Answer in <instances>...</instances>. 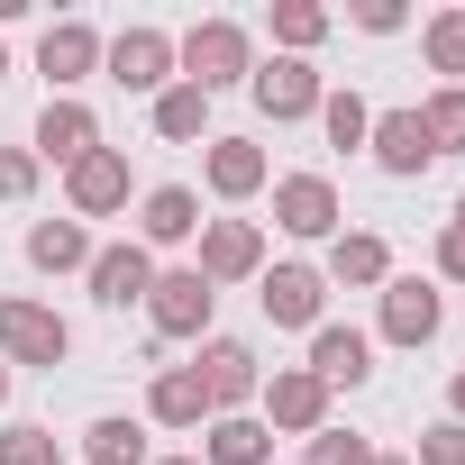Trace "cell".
<instances>
[{
    "label": "cell",
    "instance_id": "836d02e7",
    "mask_svg": "<svg viewBox=\"0 0 465 465\" xmlns=\"http://www.w3.org/2000/svg\"><path fill=\"white\" fill-rule=\"evenodd\" d=\"M356 28H365V37H401L411 10H401V0H356Z\"/></svg>",
    "mask_w": 465,
    "mask_h": 465
},
{
    "label": "cell",
    "instance_id": "5b68a950",
    "mask_svg": "<svg viewBox=\"0 0 465 465\" xmlns=\"http://www.w3.org/2000/svg\"><path fill=\"white\" fill-rule=\"evenodd\" d=\"M210 311H219V292H210L192 265H173V274L146 283V329H155V338H210Z\"/></svg>",
    "mask_w": 465,
    "mask_h": 465
},
{
    "label": "cell",
    "instance_id": "8d00e7d4",
    "mask_svg": "<svg viewBox=\"0 0 465 465\" xmlns=\"http://www.w3.org/2000/svg\"><path fill=\"white\" fill-rule=\"evenodd\" d=\"M0 411H10V365H0Z\"/></svg>",
    "mask_w": 465,
    "mask_h": 465
},
{
    "label": "cell",
    "instance_id": "74e56055",
    "mask_svg": "<svg viewBox=\"0 0 465 465\" xmlns=\"http://www.w3.org/2000/svg\"><path fill=\"white\" fill-rule=\"evenodd\" d=\"M155 465H201V456H155Z\"/></svg>",
    "mask_w": 465,
    "mask_h": 465
},
{
    "label": "cell",
    "instance_id": "f35d334b",
    "mask_svg": "<svg viewBox=\"0 0 465 465\" xmlns=\"http://www.w3.org/2000/svg\"><path fill=\"white\" fill-rule=\"evenodd\" d=\"M0 83H10V46H0Z\"/></svg>",
    "mask_w": 465,
    "mask_h": 465
},
{
    "label": "cell",
    "instance_id": "8992f818",
    "mask_svg": "<svg viewBox=\"0 0 465 465\" xmlns=\"http://www.w3.org/2000/svg\"><path fill=\"white\" fill-rule=\"evenodd\" d=\"M256 420H265V429H292V438H320V429H329V383H320L311 365H283V374H265Z\"/></svg>",
    "mask_w": 465,
    "mask_h": 465
},
{
    "label": "cell",
    "instance_id": "3957f363",
    "mask_svg": "<svg viewBox=\"0 0 465 465\" xmlns=\"http://www.w3.org/2000/svg\"><path fill=\"white\" fill-rule=\"evenodd\" d=\"M74 356V329L46 311V302H0V365H64Z\"/></svg>",
    "mask_w": 465,
    "mask_h": 465
},
{
    "label": "cell",
    "instance_id": "e0dca14e",
    "mask_svg": "<svg viewBox=\"0 0 465 465\" xmlns=\"http://www.w3.org/2000/svg\"><path fill=\"white\" fill-rule=\"evenodd\" d=\"M201 173H210V192H219V201H256V192L274 183V164H265V146H256V137H210Z\"/></svg>",
    "mask_w": 465,
    "mask_h": 465
},
{
    "label": "cell",
    "instance_id": "d6986e66",
    "mask_svg": "<svg viewBox=\"0 0 465 465\" xmlns=\"http://www.w3.org/2000/svg\"><path fill=\"white\" fill-rule=\"evenodd\" d=\"M311 374H320L329 392H338V383H365V374H374V338L347 329V320H320V329H311Z\"/></svg>",
    "mask_w": 465,
    "mask_h": 465
},
{
    "label": "cell",
    "instance_id": "d590c367",
    "mask_svg": "<svg viewBox=\"0 0 465 465\" xmlns=\"http://www.w3.org/2000/svg\"><path fill=\"white\" fill-rule=\"evenodd\" d=\"M447 420H465V365L447 374Z\"/></svg>",
    "mask_w": 465,
    "mask_h": 465
},
{
    "label": "cell",
    "instance_id": "2e32d148",
    "mask_svg": "<svg viewBox=\"0 0 465 465\" xmlns=\"http://www.w3.org/2000/svg\"><path fill=\"white\" fill-rule=\"evenodd\" d=\"M438 320H447V311H438V292H429L420 274H392V283H383V320H374V329H383L392 347H429Z\"/></svg>",
    "mask_w": 465,
    "mask_h": 465
},
{
    "label": "cell",
    "instance_id": "4316f807",
    "mask_svg": "<svg viewBox=\"0 0 465 465\" xmlns=\"http://www.w3.org/2000/svg\"><path fill=\"white\" fill-rule=\"evenodd\" d=\"M265 28H274L283 55H311V46L329 37V10H320V0H274V19H265Z\"/></svg>",
    "mask_w": 465,
    "mask_h": 465
},
{
    "label": "cell",
    "instance_id": "52a82bcc",
    "mask_svg": "<svg viewBox=\"0 0 465 465\" xmlns=\"http://www.w3.org/2000/svg\"><path fill=\"white\" fill-rule=\"evenodd\" d=\"M37 74H46V101H74V83L101 74V28L92 19H55L37 37Z\"/></svg>",
    "mask_w": 465,
    "mask_h": 465
},
{
    "label": "cell",
    "instance_id": "6da1fadb",
    "mask_svg": "<svg viewBox=\"0 0 465 465\" xmlns=\"http://www.w3.org/2000/svg\"><path fill=\"white\" fill-rule=\"evenodd\" d=\"M256 74V46H247V28L238 19H192L183 37H173V83H192V92H228V83H247Z\"/></svg>",
    "mask_w": 465,
    "mask_h": 465
},
{
    "label": "cell",
    "instance_id": "603a6c76",
    "mask_svg": "<svg viewBox=\"0 0 465 465\" xmlns=\"http://www.w3.org/2000/svg\"><path fill=\"white\" fill-rule=\"evenodd\" d=\"M28 265L37 274H83L92 265V228L83 219H37L28 228Z\"/></svg>",
    "mask_w": 465,
    "mask_h": 465
},
{
    "label": "cell",
    "instance_id": "d4e9b609",
    "mask_svg": "<svg viewBox=\"0 0 465 465\" xmlns=\"http://www.w3.org/2000/svg\"><path fill=\"white\" fill-rule=\"evenodd\" d=\"M83 465H155V456H146V429L110 411V420H92V429H83Z\"/></svg>",
    "mask_w": 465,
    "mask_h": 465
},
{
    "label": "cell",
    "instance_id": "1f68e13d",
    "mask_svg": "<svg viewBox=\"0 0 465 465\" xmlns=\"http://www.w3.org/2000/svg\"><path fill=\"white\" fill-rule=\"evenodd\" d=\"M411 465H465V420H438V429H420Z\"/></svg>",
    "mask_w": 465,
    "mask_h": 465
},
{
    "label": "cell",
    "instance_id": "7c38bea8",
    "mask_svg": "<svg viewBox=\"0 0 465 465\" xmlns=\"http://www.w3.org/2000/svg\"><path fill=\"white\" fill-rule=\"evenodd\" d=\"M83 283H92V302H101V311H128V302H146V283H155V256H146L137 238H119V247H92Z\"/></svg>",
    "mask_w": 465,
    "mask_h": 465
},
{
    "label": "cell",
    "instance_id": "d6a6232c",
    "mask_svg": "<svg viewBox=\"0 0 465 465\" xmlns=\"http://www.w3.org/2000/svg\"><path fill=\"white\" fill-rule=\"evenodd\" d=\"M37 192V155L28 146H0V201H28Z\"/></svg>",
    "mask_w": 465,
    "mask_h": 465
},
{
    "label": "cell",
    "instance_id": "4fadbf2b",
    "mask_svg": "<svg viewBox=\"0 0 465 465\" xmlns=\"http://www.w3.org/2000/svg\"><path fill=\"white\" fill-rule=\"evenodd\" d=\"M92 146H101V119H92L83 101H46V110H37V137H28L37 164H64V173H74Z\"/></svg>",
    "mask_w": 465,
    "mask_h": 465
},
{
    "label": "cell",
    "instance_id": "8fae6325",
    "mask_svg": "<svg viewBox=\"0 0 465 465\" xmlns=\"http://www.w3.org/2000/svg\"><path fill=\"white\" fill-rule=\"evenodd\" d=\"M274 228L283 238H338V183L329 173H283L274 183Z\"/></svg>",
    "mask_w": 465,
    "mask_h": 465
},
{
    "label": "cell",
    "instance_id": "5bb4252c",
    "mask_svg": "<svg viewBox=\"0 0 465 465\" xmlns=\"http://www.w3.org/2000/svg\"><path fill=\"white\" fill-rule=\"evenodd\" d=\"M374 164L392 173V183H420L429 164H438V146H429V128H420V110H374Z\"/></svg>",
    "mask_w": 465,
    "mask_h": 465
},
{
    "label": "cell",
    "instance_id": "f1b7e54d",
    "mask_svg": "<svg viewBox=\"0 0 465 465\" xmlns=\"http://www.w3.org/2000/svg\"><path fill=\"white\" fill-rule=\"evenodd\" d=\"M0 465H64V438L37 429V420H10L0 429Z\"/></svg>",
    "mask_w": 465,
    "mask_h": 465
},
{
    "label": "cell",
    "instance_id": "9a60e30c",
    "mask_svg": "<svg viewBox=\"0 0 465 465\" xmlns=\"http://www.w3.org/2000/svg\"><path fill=\"white\" fill-rule=\"evenodd\" d=\"M64 201H74V219H110V210H128V155H119V146H92V155L64 173Z\"/></svg>",
    "mask_w": 465,
    "mask_h": 465
},
{
    "label": "cell",
    "instance_id": "ac0fdd59",
    "mask_svg": "<svg viewBox=\"0 0 465 465\" xmlns=\"http://www.w3.org/2000/svg\"><path fill=\"white\" fill-rule=\"evenodd\" d=\"M183 238H201V192H183V183H155V192L137 201V247L155 256V247H183Z\"/></svg>",
    "mask_w": 465,
    "mask_h": 465
},
{
    "label": "cell",
    "instance_id": "44dd1931",
    "mask_svg": "<svg viewBox=\"0 0 465 465\" xmlns=\"http://www.w3.org/2000/svg\"><path fill=\"white\" fill-rule=\"evenodd\" d=\"M329 283H347V292H383V283H392V247L374 238V228H338V238H329Z\"/></svg>",
    "mask_w": 465,
    "mask_h": 465
},
{
    "label": "cell",
    "instance_id": "60d3db41",
    "mask_svg": "<svg viewBox=\"0 0 465 465\" xmlns=\"http://www.w3.org/2000/svg\"><path fill=\"white\" fill-rule=\"evenodd\" d=\"M374 465H411V456H374Z\"/></svg>",
    "mask_w": 465,
    "mask_h": 465
},
{
    "label": "cell",
    "instance_id": "cb8c5ba5",
    "mask_svg": "<svg viewBox=\"0 0 465 465\" xmlns=\"http://www.w3.org/2000/svg\"><path fill=\"white\" fill-rule=\"evenodd\" d=\"M155 137H164V146H192V137H210V92H192V83H164V92H155Z\"/></svg>",
    "mask_w": 465,
    "mask_h": 465
},
{
    "label": "cell",
    "instance_id": "ba28073f",
    "mask_svg": "<svg viewBox=\"0 0 465 465\" xmlns=\"http://www.w3.org/2000/svg\"><path fill=\"white\" fill-rule=\"evenodd\" d=\"M101 74H110L119 92H146V101H155V92L173 83V37H164V28H119V37L101 46Z\"/></svg>",
    "mask_w": 465,
    "mask_h": 465
},
{
    "label": "cell",
    "instance_id": "e575fe53",
    "mask_svg": "<svg viewBox=\"0 0 465 465\" xmlns=\"http://www.w3.org/2000/svg\"><path fill=\"white\" fill-rule=\"evenodd\" d=\"M438 274H447V283H465V228H456V219L438 228Z\"/></svg>",
    "mask_w": 465,
    "mask_h": 465
},
{
    "label": "cell",
    "instance_id": "277c9868",
    "mask_svg": "<svg viewBox=\"0 0 465 465\" xmlns=\"http://www.w3.org/2000/svg\"><path fill=\"white\" fill-rule=\"evenodd\" d=\"M210 292L219 283H256L265 274V228L256 219H201V265H192Z\"/></svg>",
    "mask_w": 465,
    "mask_h": 465
},
{
    "label": "cell",
    "instance_id": "30bf717a",
    "mask_svg": "<svg viewBox=\"0 0 465 465\" xmlns=\"http://www.w3.org/2000/svg\"><path fill=\"white\" fill-rule=\"evenodd\" d=\"M256 302H265L274 329H320L329 274H320V265H265V274H256Z\"/></svg>",
    "mask_w": 465,
    "mask_h": 465
},
{
    "label": "cell",
    "instance_id": "83f0119b",
    "mask_svg": "<svg viewBox=\"0 0 465 465\" xmlns=\"http://www.w3.org/2000/svg\"><path fill=\"white\" fill-rule=\"evenodd\" d=\"M420 128H429L438 155H456V146H465V83H438V92L420 101Z\"/></svg>",
    "mask_w": 465,
    "mask_h": 465
},
{
    "label": "cell",
    "instance_id": "7a4b0ae2",
    "mask_svg": "<svg viewBox=\"0 0 465 465\" xmlns=\"http://www.w3.org/2000/svg\"><path fill=\"white\" fill-rule=\"evenodd\" d=\"M247 92H256V110H265L274 128H292V119H320V101H329V74H320L311 55H265V64L247 74Z\"/></svg>",
    "mask_w": 465,
    "mask_h": 465
},
{
    "label": "cell",
    "instance_id": "7402d4cb",
    "mask_svg": "<svg viewBox=\"0 0 465 465\" xmlns=\"http://www.w3.org/2000/svg\"><path fill=\"white\" fill-rule=\"evenodd\" d=\"M146 420H155V429H210V392H201V374H192V365H155V383H146Z\"/></svg>",
    "mask_w": 465,
    "mask_h": 465
},
{
    "label": "cell",
    "instance_id": "9c48e42d",
    "mask_svg": "<svg viewBox=\"0 0 465 465\" xmlns=\"http://www.w3.org/2000/svg\"><path fill=\"white\" fill-rule=\"evenodd\" d=\"M201 392H210V420L219 411H247L256 392H265V365H256V347H238V338H201Z\"/></svg>",
    "mask_w": 465,
    "mask_h": 465
},
{
    "label": "cell",
    "instance_id": "ffe728a7",
    "mask_svg": "<svg viewBox=\"0 0 465 465\" xmlns=\"http://www.w3.org/2000/svg\"><path fill=\"white\" fill-rule=\"evenodd\" d=\"M201 465H274V429L256 411H219L201 429Z\"/></svg>",
    "mask_w": 465,
    "mask_h": 465
},
{
    "label": "cell",
    "instance_id": "484cf974",
    "mask_svg": "<svg viewBox=\"0 0 465 465\" xmlns=\"http://www.w3.org/2000/svg\"><path fill=\"white\" fill-rule=\"evenodd\" d=\"M420 55H429V74L465 83V0H456V10H429V28H420Z\"/></svg>",
    "mask_w": 465,
    "mask_h": 465
},
{
    "label": "cell",
    "instance_id": "4dcf8cb0",
    "mask_svg": "<svg viewBox=\"0 0 465 465\" xmlns=\"http://www.w3.org/2000/svg\"><path fill=\"white\" fill-rule=\"evenodd\" d=\"M302 465H374V447H365V438H356V429H320V438H311V456H302Z\"/></svg>",
    "mask_w": 465,
    "mask_h": 465
},
{
    "label": "cell",
    "instance_id": "f546056e",
    "mask_svg": "<svg viewBox=\"0 0 465 465\" xmlns=\"http://www.w3.org/2000/svg\"><path fill=\"white\" fill-rule=\"evenodd\" d=\"M320 128H329V146H365V137H374V110H365L356 92H329V101H320Z\"/></svg>",
    "mask_w": 465,
    "mask_h": 465
},
{
    "label": "cell",
    "instance_id": "ab89813d",
    "mask_svg": "<svg viewBox=\"0 0 465 465\" xmlns=\"http://www.w3.org/2000/svg\"><path fill=\"white\" fill-rule=\"evenodd\" d=\"M456 228H465V192H456Z\"/></svg>",
    "mask_w": 465,
    "mask_h": 465
}]
</instances>
